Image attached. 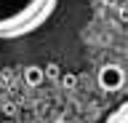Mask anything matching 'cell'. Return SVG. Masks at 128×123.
<instances>
[{
	"label": "cell",
	"mask_w": 128,
	"mask_h": 123,
	"mask_svg": "<svg viewBox=\"0 0 128 123\" xmlns=\"http://www.w3.org/2000/svg\"><path fill=\"white\" fill-rule=\"evenodd\" d=\"M59 0H0V40H19L40 30Z\"/></svg>",
	"instance_id": "cell-1"
},
{
	"label": "cell",
	"mask_w": 128,
	"mask_h": 123,
	"mask_svg": "<svg viewBox=\"0 0 128 123\" xmlns=\"http://www.w3.org/2000/svg\"><path fill=\"white\" fill-rule=\"evenodd\" d=\"M96 80H99V88L107 91V94H115L126 86V72H123V67L118 64H104L96 75Z\"/></svg>",
	"instance_id": "cell-2"
},
{
	"label": "cell",
	"mask_w": 128,
	"mask_h": 123,
	"mask_svg": "<svg viewBox=\"0 0 128 123\" xmlns=\"http://www.w3.org/2000/svg\"><path fill=\"white\" fill-rule=\"evenodd\" d=\"M22 78H24L27 86L35 88V86H40V83L46 80V70H43L40 64H27V67H24V72H22Z\"/></svg>",
	"instance_id": "cell-3"
},
{
	"label": "cell",
	"mask_w": 128,
	"mask_h": 123,
	"mask_svg": "<svg viewBox=\"0 0 128 123\" xmlns=\"http://www.w3.org/2000/svg\"><path fill=\"white\" fill-rule=\"evenodd\" d=\"M102 123H128V99L123 102V104H118Z\"/></svg>",
	"instance_id": "cell-4"
},
{
	"label": "cell",
	"mask_w": 128,
	"mask_h": 123,
	"mask_svg": "<svg viewBox=\"0 0 128 123\" xmlns=\"http://www.w3.org/2000/svg\"><path fill=\"white\" fill-rule=\"evenodd\" d=\"M59 78H62V70H59V64L51 62V64L46 67V80H59Z\"/></svg>",
	"instance_id": "cell-5"
},
{
	"label": "cell",
	"mask_w": 128,
	"mask_h": 123,
	"mask_svg": "<svg viewBox=\"0 0 128 123\" xmlns=\"http://www.w3.org/2000/svg\"><path fill=\"white\" fill-rule=\"evenodd\" d=\"M0 110H3V115H6V118H11V115H16V104H14V102H6V104L0 107Z\"/></svg>",
	"instance_id": "cell-6"
},
{
	"label": "cell",
	"mask_w": 128,
	"mask_h": 123,
	"mask_svg": "<svg viewBox=\"0 0 128 123\" xmlns=\"http://www.w3.org/2000/svg\"><path fill=\"white\" fill-rule=\"evenodd\" d=\"M62 83L67 86V88H72V86H75V75H64V78H62Z\"/></svg>",
	"instance_id": "cell-7"
},
{
	"label": "cell",
	"mask_w": 128,
	"mask_h": 123,
	"mask_svg": "<svg viewBox=\"0 0 128 123\" xmlns=\"http://www.w3.org/2000/svg\"><path fill=\"white\" fill-rule=\"evenodd\" d=\"M0 123H11V120H0Z\"/></svg>",
	"instance_id": "cell-8"
}]
</instances>
